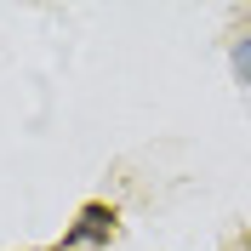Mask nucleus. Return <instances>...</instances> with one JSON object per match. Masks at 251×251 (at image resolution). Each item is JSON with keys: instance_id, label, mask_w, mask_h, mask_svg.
<instances>
[{"instance_id": "f257e3e1", "label": "nucleus", "mask_w": 251, "mask_h": 251, "mask_svg": "<svg viewBox=\"0 0 251 251\" xmlns=\"http://www.w3.org/2000/svg\"><path fill=\"white\" fill-rule=\"evenodd\" d=\"M109 234H114V205L92 200V205H80L75 228L63 234V251H75V246H109Z\"/></svg>"}, {"instance_id": "f03ea898", "label": "nucleus", "mask_w": 251, "mask_h": 251, "mask_svg": "<svg viewBox=\"0 0 251 251\" xmlns=\"http://www.w3.org/2000/svg\"><path fill=\"white\" fill-rule=\"evenodd\" d=\"M228 63H234V80H240V86H251V34H246V40H234Z\"/></svg>"}]
</instances>
